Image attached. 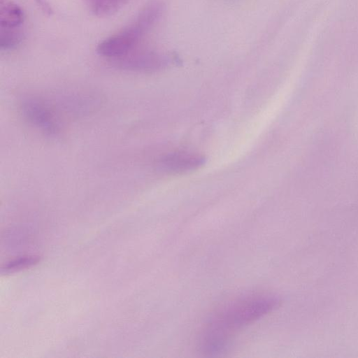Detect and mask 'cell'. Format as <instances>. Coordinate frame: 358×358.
<instances>
[{"label":"cell","instance_id":"obj_9","mask_svg":"<svg viewBox=\"0 0 358 358\" xmlns=\"http://www.w3.org/2000/svg\"><path fill=\"white\" fill-rule=\"evenodd\" d=\"M38 260V257L35 256L20 257L6 264L2 268V271H4L6 273H8L21 270L22 268L35 264Z\"/></svg>","mask_w":358,"mask_h":358},{"label":"cell","instance_id":"obj_8","mask_svg":"<svg viewBox=\"0 0 358 358\" xmlns=\"http://www.w3.org/2000/svg\"><path fill=\"white\" fill-rule=\"evenodd\" d=\"M18 28V27H17ZM17 28H2L1 46L5 50L12 49L20 43L22 33Z\"/></svg>","mask_w":358,"mask_h":358},{"label":"cell","instance_id":"obj_1","mask_svg":"<svg viewBox=\"0 0 358 358\" xmlns=\"http://www.w3.org/2000/svg\"><path fill=\"white\" fill-rule=\"evenodd\" d=\"M280 299L268 293L240 296L216 311L205 324L199 338L201 350L209 355L222 352L245 327L275 310Z\"/></svg>","mask_w":358,"mask_h":358},{"label":"cell","instance_id":"obj_5","mask_svg":"<svg viewBox=\"0 0 358 358\" xmlns=\"http://www.w3.org/2000/svg\"><path fill=\"white\" fill-rule=\"evenodd\" d=\"M115 60L121 68L135 71H155L166 63L164 57L152 51H132Z\"/></svg>","mask_w":358,"mask_h":358},{"label":"cell","instance_id":"obj_7","mask_svg":"<svg viewBox=\"0 0 358 358\" xmlns=\"http://www.w3.org/2000/svg\"><path fill=\"white\" fill-rule=\"evenodd\" d=\"M92 12L99 17L113 14L118 10L127 0H87Z\"/></svg>","mask_w":358,"mask_h":358},{"label":"cell","instance_id":"obj_3","mask_svg":"<svg viewBox=\"0 0 358 358\" xmlns=\"http://www.w3.org/2000/svg\"><path fill=\"white\" fill-rule=\"evenodd\" d=\"M20 111L32 126L49 136H55L61 129L59 119L45 101L36 97H28L22 101Z\"/></svg>","mask_w":358,"mask_h":358},{"label":"cell","instance_id":"obj_4","mask_svg":"<svg viewBox=\"0 0 358 358\" xmlns=\"http://www.w3.org/2000/svg\"><path fill=\"white\" fill-rule=\"evenodd\" d=\"M204 164V158L193 152H175L159 159V169L170 174L184 173L197 169Z\"/></svg>","mask_w":358,"mask_h":358},{"label":"cell","instance_id":"obj_2","mask_svg":"<svg viewBox=\"0 0 358 358\" xmlns=\"http://www.w3.org/2000/svg\"><path fill=\"white\" fill-rule=\"evenodd\" d=\"M150 27L138 17L134 24L102 41L98 45L97 52L103 57L120 59L134 50Z\"/></svg>","mask_w":358,"mask_h":358},{"label":"cell","instance_id":"obj_6","mask_svg":"<svg viewBox=\"0 0 358 358\" xmlns=\"http://www.w3.org/2000/svg\"><path fill=\"white\" fill-rule=\"evenodd\" d=\"M1 28H17L24 19V14L20 6L12 2L1 3Z\"/></svg>","mask_w":358,"mask_h":358}]
</instances>
